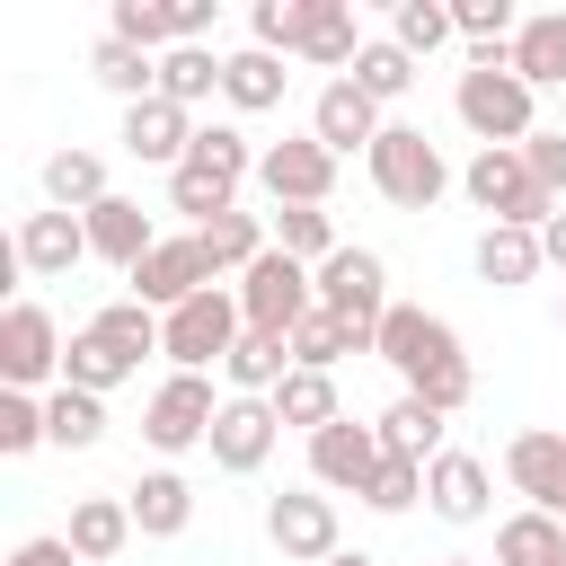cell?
Wrapping results in <instances>:
<instances>
[{
    "label": "cell",
    "mask_w": 566,
    "mask_h": 566,
    "mask_svg": "<svg viewBox=\"0 0 566 566\" xmlns=\"http://www.w3.org/2000/svg\"><path fill=\"white\" fill-rule=\"evenodd\" d=\"M433 566H478V557H433Z\"/></svg>",
    "instance_id": "cell-53"
},
{
    "label": "cell",
    "mask_w": 566,
    "mask_h": 566,
    "mask_svg": "<svg viewBox=\"0 0 566 566\" xmlns=\"http://www.w3.org/2000/svg\"><path fill=\"white\" fill-rule=\"evenodd\" d=\"M424 504H433L451 531L486 522V504H495V478H486V460H478V451H442V460L424 469Z\"/></svg>",
    "instance_id": "cell-20"
},
{
    "label": "cell",
    "mask_w": 566,
    "mask_h": 566,
    "mask_svg": "<svg viewBox=\"0 0 566 566\" xmlns=\"http://www.w3.org/2000/svg\"><path fill=\"white\" fill-rule=\"evenodd\" d=\"M416 71H424V62H416V53H398V44H389V35H371V44H363V62H354V71H345V80H354V88H363V97H371V106H398V97H407V88H416Z\"/></svg>",
    "instance_id": "cell-37"
},
{
    "label": "cell",
    "mask_w": 566,
    "mask_h": 566,
    "mask_svg": "<svg viewBox=\"0 0 566 566\" xmlns=\"http://www.w3.org/2000/svg\"><path fill=\"white\" fill-rule=\"evenodd\" d=\"M504 478L531 513H566V433L557 424H531L504 442Z\"/></svg>",
    "instance_id": "cell-16"
},
{
    "label": "cell",
    "mask_w": 566,
    "mask_h": 566,
    "mask_svg": "<svg viewBox=\"0 0 566 566\" xmlns=\"http://www.w3.org/2000/svg\"><path fill=\"white\" fill-rule=\"evenodd\" d=\"M106 35L133 44V53H177L186 44V9L177 0H115L106 9Z\"/></svg>",
    "instance_id": "cell-29"
},
{
    "label": "cell",
    "mask_w": 566,
    "mask_h": 566,
    "mask_svg": "<svg viewBox=\"0 0 566 566\" xmlns=\"http://www.w3.org/2000/svg\"><path fill=\"white\" fill-rule=\"evenodd\" d=\"M416 495H424V460H380V478L363 486V504H371V513H407Z\"/></svg>",
    "instance_id": "cell-48"
},
{
    "label": "cell",
    "mask_w": 566,
    "mask_h": 566,
    "mask_svg": "<svg viewBox=\"0 0 566 566\" xmlns=\"http://www.w3.org/2000/svg\"><path fill=\"white\" fill-rule=\"evenodd\" d=\"M495 566H566V522L557 513H504L495 522Z\"/></svg>",
    "instance_id": "cell-31"
},
{
    "label": "cell",
    "mask_w": 566,
    "mask_h": 566,
    "mask_svg": "<svg viewBox=\"0 0 566 566\" xmlns=\"http://www.w3.org/2000/svg\"><path fill=\"white\" fill-rule=\"evenodd\" d=\"M283 88H292L283 53H256V44H239V53H230V71H221L230 115H265V106H283Z\"/></svg>",
    "instance_id": "cell-30"
},
{
    "label": "cell",
    "mask_w": 566,
    "mask_h": 566,
    "mask_svg": "<svg viewBox=\"0 0 566 566\" xmlns=\"http://www.w3.org/2000/svg\"><path fill=\"white\" fill-rule=\"evenodd\" d=\"M62 354H71V336L53 327V310L44 301H9L0 310V380L9 389H62Z\"/></svg>",
    "instance_id": "cell-9"
},
{
    "label": "cell",
    "mask_w": 566,
    "mask_h": 566,
    "mask_svg": "<svg viewBox=\"0 0 566 566\" xmlns=\"http://www.w3.org/2000/svg\"><path fill=\"white\" fill-rule=\"evenodd\" d=\"M522 168H531V177H539V195L566 212V133H557V124H539V133L522 142Z\"/></svg>",
    "instance_id": "cell-47"
},
{
    "label": "cell",
    "mask_w": 566,
    "mask_h": 566,
    "mask_svg": "<svg viewBox=\"0 0 566 566\" xmlns=\"http://www.w3.org/2000/svg\"><path fill=\"white\" fill-rule=\"evenodd\" d=\"M380 433L371 424H354V416H336L327 433H310V486H327V495H363L371 478H380Z\"/></svg>",
    "instance_id": "cell-15"
},
{
    "label": "cell",
    "mask_w": 566,
    "mask_h": 566,
    "mask_svg": "<svg viewBox=\"0 0 566 566\" xmlns=\"http://www.w3.org/2000/svg\"><path fill=\"white\" fill-rule=\"evenodd\" d=\"M88 80H97L106 97H124V106H142V97H159V53H133V44H115V35H97V44H88Z\"/></svg>",
    "instance_id": "cell-32"
},
{
    "label": "cell",
    "mask_w": 566,
    "mask_h": 566,
    "mask_svg": "<svg viewBox=\"0 0 566 566\" xmlns=\"http://www.w3.org/2000/svg\"><path fill=\"white\" fill-rule=\"evenodd\" d=\"M265 539L283 548V566H327L345 539H336V495L327 486H283L265 495Z\"/></svg>",
    "instance_id": "cell-11"
},
{
    "label": "cell",
    "mask_w": 566,
    "mask_h": 566,
    "mask_svg": "<svg viewBox=\"0 0 566 566\" xmlns=\"http://www.w3.org/2000/svg\"><path fill=\"white\" fill-rule=\"evenodd\" d=\"M195 133H203V124H195L186 106H168V97H142V106H124V133H115V142H124L142 168H177V159L195 150Z\"/></svg>",
    "instance_id": "cell-19"
},
{
    "label": "cell",
    "mask_w": 566,
    "mask_h": 566,
    "mask_svg": "<svg viewBox=\"0 0 566 566\" xmlns=\"http://www.w3.org/2000/svg\"><path fill=\"white\" fill-rule=\"evenodd\" d=\"M345 354H371V336H354L336 310H310V318L292 327V363H301V371H336Z\"/></svg>",
    "instance_id": "cell-39"
},
{
    "label": "cell",
    "mask_w": 566,
    "mask_h": 566,
    "mask_svg": "<svg viewBox=\"0 0 566 566\" xmlns=\"http://www.w3.org/2000/svg\"><path fill=\"white\" fill-rule=\"evenodd\" d=\"M274 416L301 424V433H327V424L345 416V407H336V371H301V363H292V380L274 389Z\"/></svg>",
    "instance_id": "cell-41"
},
{
    "label": "cell",
    "mask_w": 566,
    "mask_h": 566,
    "mask_svg": "<svg viewBox=\"0 0 566 566\" xmlns=\"http://www.w3.org/2000/svg\"><path fill=\"white\" fill-rule=\"evenodd\" d=\"M203 239V256H212V274H248L265 248H274V230H265V212H221V221H203L195 230Z\"/></svg>",
    "instance_id": "cell-36"
},
{
    "label": "cell",
    "mask_w": 566,
    "mask_h": 566,
    "mask_svg": "<svg viewBox=\"0 0 566 566\" xmlns=\"http://www.w3.org/2000/svg\"><path fill=\"white\" fill-rule=\"evenodd\" d=\"M310 133H318L336 159H354V150L371 159V142L389 133V115H380V106H371L354 80H318V97H310Z\"/></svg>",
    "instance_id": "cell-17"
},
{
    "label": "cell",
    "mask_w": 566,
    "mask_h": 566,
    "mask_svg": "<svg viewBox=\"0 0 566 566\" xmlns=\"http://www.w3.org/2000/svg\"><path fill=\"white\" fill-rule=\"evenodd\" d=\"M35 442H44V398L35 389H0V451L27 460Z\"/></svg>",
    "instance_id": "cell-46"
},
{
    "label": "cell",
    "mask_w": 566,
    "mask_h": 566,
    "mask_svg": "<svg viewBox=\"0 0 566 566\" xmlns=\"http://www.w3.org/2000/svg\"><path fill=\"white\" fill-rule=\"evenodd\" d=\"M9 566H80V548H71L62 531H44V539H18V548H9Z\"/></svg>",
    "instance_id": "cell-49"
},
{
    "label": "cell",
    "mask_w": 566,
    "mask_h": 566,
    "mask_svg": "<svg viewBox=\"0 0 566 566\" xmlns=\"http://www.w3.org/2000/svg\"><path fill=\"white\" fill-rule=\"evenodd\" d=\"M371 354H380V363H389L407 389H424L433 371L469 363V354H460V327H451V318H433V310H416V301H389V318H380Z\"/></svg>",
    "instance_id": "cell-7"
},
{
    "label": "cell",
    "mask_w": 566,
    "mask_h": 566,
    "mask_svg": "<svg viewBox=\"0 0 566 566\" xmlns=\"http://www.w3.org/2000/svg\"><path fill=\"white\" fill-rule=\"evenodd\" d=\"M221 380H230V398H274L283 380H292V336H239L230 345V363H221Z\"/></svg>",
    "instance_id": "cell-27"
},
{
    "label": "cell",
    "mask_w": 566,
    "mask_h": 566,
    "mask_svg": "<svg viewBox=\"0 0 566 566\" xmlns=\"http://www.w3.org/2000/svg\"><path fill=\"white\" fill-rule=\"evenodd\" d=\"M557 133H566V88H557Z\"/></svg>",
    "instance_id": "cell-52"
},
{
    "label": "cell",
    "mask_w": 566,
    "mask_h": 566,
    "mask_svg": "<svg viewBox=\"0 0 566 566\" xmlns=\"http://www.w3.org/2000/svg\"><path fill=\"white\" fill-rule=\"evenodd\" d=\"M327 566H380V557H363V548H336V557H327Z\"/></svg>",
    "instance_id": "cell-51"
},
{
    "label": "cell",
    "mask_w": 566,
    "mask_h": 566,
    "mask_svg": "<svg viewBox=\"0 0 566 566\" xmlns=\"http://www.w3.org/2000/svg\"><path fill=\"white\" fill-rule=\"evenodd\" d=\"M371 433H380V451H389V460H424V469L451 451V442H442V433H451V416H442V407H424L416 389H398V398L371 416Z\"/></svg>",
    "instance_id": "cell-21"
},
{
    "label": "cell",
    "mask_w": 566,
    "mask_h": 566,
    "mask_svg": "<svg viewBox=\"0 0 566 566\" xmlns=\"http://www.w3.org/2000/svg\"><path fill=\"white\" fill-rule=\"evenodd\" d=\"M230 292H239V310H248V327H256V336H292V327L318 310V265H301V256L265 248Z\"/></svg>",
    "instance_id": "cell-5"
},
{
    "label": "cell",
    "mask_w": 566,
    "mask_h": 566,
    "mask_svg": "<svg viewBox=\"0 0 566 566\" xmlns=\"http://www.w3.org/2000/svg\"><path fill=\"white\" fill-rule=\"evenodd\" d=\"M363 44H371V35L354 27V0H310V35H301V62H310V71H336V80H345V71L363 62Z\"/></svg>",
    "instance_id": "cell-25"
},
{
    "label": "cell",
    "mask_w": 566,
    "mask_h": 566,
    "mask_svg": "<svg viewBox=\"0 0 566 566\" xmlns=\"http://www.w3.org/2000/svg\"><path fill=\"white\" fill-rule=\"evenodd\" d=\"M504 53H513V71H522L531 88H566V9H531Z\"/></svg>",
    "instance_id": "cell-28"
},
{
    "label": "cell",
    "mask_w": 566,
    "mask_h": 566,
    "mask_svg": "<svg viewBox=\"0 0 566 566\" xmlns=\"http://www.w3.org/2000/svg\"><path fill=\"white\" fill-rule=\"evenodd\" d=\"M557 327H566V301H557Z\"/></svg>",
    "instance_id": "cell-54"
},
{
    "label": "cell",
    "mask_w": 566,
    "mask_h": 566,
    "mask_svg": "<svg viewBox=\"0 0 566 566\" xmlns=\"http://www.w3.org/2000/svg\"><path fill=\"white\" fill-rule=\"evenodd\" d=\"M451 35H460V27H451V0H398V9H389V44L416 53V62H433Z\"/></svg>",
    "instance_id": "cell-42"
},
{
    "label": "cell",
    "mask_w": 566,
    "mask_h": 566,
    "mask_svg": "<svg viewBox=\"0 0 566 566\" xmlns=\"http://www.w3.org/2000/svg\"><path fill=\"white\" fill-rule=\"evenodd\" d=\"M62 539L80 548V566H106V557H124V548H133V504H124V495H80Z\"/></svg>",
    "instance_id": "cell-26"
},
{
    "label": "cell",
    "mask_w": 566,
    "mask_h": 566,
    "mask_svg": "<svg viewBox=\"0 0 566 566\" xmlns=\"http://www.w3.org/2000/svg\"><path fill=\"white\" fill-rule=\"evenodd\" d=\"M9 248H18V265H27L35 283H62V274L88 256V221L44 203V212H18V239H9Z\"/></svg>",
    "instance_id": "cell-18"
},
{
    "label": "cell",
    "mask_w": 566,
    "mask_h": 566,
    "mask_svg": "<svg viewBox=\"0 0 566 566\" xmlns=\"http://www.w3.org/2000/svg\"><path fill=\"white\" fill-rule=\"evenodd\" d=\"M274 442H283V416H274V398H221V416H212V469H230V478H256L265 460H274Z\"/></svg>",
    "instance_id": "cell-14"
},
{
    "label": "cell",
    "mask_w": 566,
    "mask_h": 566,
    "mask_svg": "<svg viewBox=\"0 0 566 566\" xmlns=\"http://www.w3.org/2000/svg\"><path fill=\"white\" fill-rule=\"evenodd\" d=\"M239 336H248V310H239V292H230V283H212V292H195L186 310H168V318H159V354H168L177 371H221Z\"/></svg>",
    "instance_id": "cell-4"
},
{
    "label": "cell",
    "mask_w": 566,
    "mask_h": 566,
    "mask_svg": "<svg viewBox=\"0 0 566 566\" xmlns=\"http://www.w3.org/2000/svg\"><path fill=\"white\" fill-rule=\"evenodd\" d=\"M133 371H142V363H124V354H115V345H106L97 327H80V336H71V354H62V380H71V389H88V398L124 389Z\"/></svg>",
    "instance_id": "cell-40"
},
{
    "label": "cell",
    "mask_w": 566,
    "mask_h": 566,
    "mask_svg": "<svg viewBox=\"0 0 566 566\" xmlns=\"http://www.w3.org/2000/svg\"><path fill=\"white\" fill-rule=\"evenodd\" d=\"M80 221H88V256H106L115 274H133V265L159 248V230H150V212H142L133 195H106V203L80 212Z\"/></svg>",
    "instance_id": "cell-22"
},
{
    "label": "cell",
    "mask_w": 566,
    "mask_h": 566,
    "mask_svg": "<svg viewBox=\"0 0 566 566\" xmlns=\"http://www.w3.org/2000/svg\"><path fill=\"white\" fill-rule=\"evenodd\" d=\"M539 256H548V265H557V274H566V212H557V221H548V230H539Z\"/></svg>",
    "instance_id": "cell-50"
},
{
    "label": "cell",
    "mask_w": 566,
    "mask_h": 566,
    "mask_svg": "<svg viewBox=\"0 0 566 566\" xmlns=\"http://www.w3.org/2000/svg\"><path fill=\"white\" fill-rule=\"evenodd\" d=\"M451 27H460L469 53H504V44L522 35V9H513V0H451Z\"/></svg>",
    "instance_id": "cell-44"
},
{
    "label": "cell",
    "mask_w": 566,
    "mask_h": 566,
    "mask_svg": "<svg viewBox=\"0 0 566 566\" xmlns=\"http://www.w3.org/2000/svg\"><path fill=\"white\" fill-rule=\"evenodd\" d=\"M451 115L478 133V150H522L539 133V88L513 71V53H469V71L451 80Z\"/></svg>",
    "instance_id": "cell-1"
},
{
    "label": "cell",
    "mask_w": 566,
    "mask_h": 566,
    "mask_svg": "<svg viewBox=\"0 0 566 566\" xmlns=\"http://www.w3.org/2000/svg\"><path fill=\"white\" fill-rule=\"evenodd\" d=\"M88 327H97V336H106V345H115L124 363H142V354H159V310H142L133 292H124V301H106V310H97Z\"/></svg>",
    "instance_id": "cell-45"
},
{
    "label": "cell",
    "mask_w": 566,
    "mask_h": 566,
    "mask_svg": "<svg viewBox=\"0 0 566 566\" xmlns=\"http://www.w3.org/2000/svg\"><path fill=\"white\" fill-rule=\"evenodd\" d=\"M212 416H221V398H212V371H168V380L142 398V442H150L159 460H177V451H203V442H212Z\"/></svg>",
    "instance_id": "cell-8"
},
{
    "label": "cell",
    "mask_w": 566,
    "mask_h": 566,
    "mask_svg": "<svg viewBox=\"0 0 566 566\" xmlns=\"http://www.w3.org/2000/svg\"><path fill=\"white\" fill-rule=\"evenodd\" d=\"M115 186H106V159L97 150H53L44 159V203L53 212H97Z\"/></svg>",
    "instance_id": "cell-34"
},
{
    "label": "cell",
    "mask_w": 566,
    "mask_h": 566,
    "mask_svg": "<svg viewBox=\"0 0 566 566\" xmlns=\"http://www.w3.org/2000/svg\"><path fill=\"white\" fill-rule=\"evenodd\" d=\"M44 442L53 451H97L106 442V398H88V389H44Z\"/></svg>",
    "instance_id": "cell-35"
},
{
    "label": "cell",
    "mask_w": 566,
    "mask_h": 566,
    "mask_svg": "<svg viewBox=\"0 0 566 566\" xmlns=\"http://www.w3.org/2000/svg\"><path fill=\"white\" fill-rule=\"evenodd\" d=\"M363 177H371L380 203H398V212H433V203L451 195V159H442V142H424V124H389V133L371 142Z\"/></svg>",
    "instance_id": "cell-3"
},
{
    "label": "cell",
    "mask_w": 566,
    "mask_h": 566,
    "mask_svg": "<svg viewBox=\"0 0 566 566\" xmlns=\"http://www.w3.org/2000/svg\"><path fill=\"white\" fill-rule=\"evenodd\" d=\"M221 71H230V53H212V44H177V53H159V97L195 115L203 97H221Z\"/></svg>",
    "instance_id": "cell-33"
},
{
    "label": "cell",
    "mask_w": 566,
    "mask_h": 566,
    "mask_svg": "<svg viewBox=\"0 0 566 566\" xmlns=\"http://www.w3.org/2000/svg\"><path fill=\"white\" fill-rule=\"evenodd\" d=\"M248 177H256V142H248L239 124H203L195 150L168 168V212H186V221L203 230V221L239 212V186H248Z\"/></svg>",
    "instance_id": "cell-2"
},
{
    "label": "cell",
    "mask_w": 566,
    "mask_h": 566,
    "mask_svg": "<svg viewBox=\"0 0 566 566\" xmlns=\"http://www.w3.org/2000/svg\"><path fill=\"white\" fill-rule=\"evenodd\" d=\"M274 248L301 256V265H327L345 239H336V212H327V203H283V212H274Z\"/></svg>",
    "instance_id": "cell-38"
},
{
    "label": "cell",
    "mask_w": 566,
    "mask_h": 566,
    "mask_svg": "<svg viewBox=\"0 0 566 566\" xmlns=\"http://www.w3.org/2000/svg\"><path fill=\"white\" fill-rule=\"evenodd\" d=\"M336 168H345V159H336L318 133H283V142L256 150V186L274 195V212H283V203H327V195H336Z\"/></svg>",
    "instance_id": "cell-12"
},
{
    "label": "cell",
    "mask_w": 566,
    "mask_h": 566,
    "mask_svg": "<svg viewBox=\"0 0 566 566\" xmlns=\"http://www.w3.org/2000/svg\"><path fill=\"white\" fill-rule=\"evenodd\" d=\"M124 504H133V531L142 539H177L186 522H195V486H186V469H142L133 486H124Z\"/></svg>",
    "instance_id": "cell-23"
},
{
    "label": "cell",
    "mask_w": 566,
    "mask_h": 566,
    "mask_svg": "<svg viewBox=\"0 0 566 566\" xmlns=\"http://www.w3.org/2000/svg\"><path fill=\"white\" fill-rule=\"evenodd\" d=\"M460 195H469L486 221H504V230H548V221H557V203L539 195V177L522 168V150H478V159L460 168Z\"/></svg>",
    "instance_id": "cell-6"
},
{
    "label": "cell",
    "mask_w": 566,
    "mask_h": 566,
    "mask_svg": "<svg viewBox=\"0 0 566 566\" xmlns=\"http://www.w3.org/2000/svg\"><path fill=\"white\" fill-rule=\"evenodd\" d=\"M124 283H133V301H142V310H159V318H168V310H186L195 292H212L221 274H212V256H203V239H195V230H159V248H150Z\"/></svg>",
    "instance_id": "cell-10"
},
{
    "label": "cell",
    "mask_w": 566,
    "mask_h": 566,
    "mask_svg": "<svg viewBox=\"0 0 566 566\" xmlns=\"http://www.w3.org/2000/svg\"><path fill=\"white\" fill-rule=\"evenodd\" d=\"M557 522H566V513H557Z\"/></svg>",
    "instance_id": "cell-55"
},
{
    "label": "cell",
    "mask_w": 566,
    "mask_h": 566,
    "mask_svg": "<svg viewBox=\"0 0 566 566\" xmlns=\"http://www.w3.org/2000/svg\"><path fill=\"white\" fill-rule=\"evenodd\" d=\"M318 310H336L354 336H380V318H389V265L371 248H336L318 265Z\"/></svg>",
    "instance_id": "cell-13"
},
{
    "label": "cell",
    "mask_w": 566,
    "mask_h": 566,
    "mask_svg": "<svg viewBox=\"0 0 566 566\" xmlns=\"http://www.w3.org/2000/svg\"><path fill=\"white\" fill-rule=\"evenodd\" d=\"M301 35H310V0H256V9H248V44H256V53L301 62Z\"/></svg>",
    "instance_id": "cell-43"
},
{
    "label": "cell",
    "mask_w": 566,
    "mask_h": 566,
    "mask_svg": "<svg viewBox=\"0 0 566 566\" xmlns=\"http://www.w3.org/2000/svg\"><path fill=\"white\" fill-rule=\"evenodd\" d=\"M469 265H478V283H495V292H522V283H539V230H504V221H486L478 230V248H469Z\"/></svg>",
    "instance_id": "cell-24"
}]
</instances>
